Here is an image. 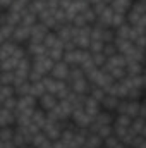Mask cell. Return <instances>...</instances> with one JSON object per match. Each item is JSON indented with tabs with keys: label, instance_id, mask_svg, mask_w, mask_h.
<instances>
[{
	"label": "cell",
	"instance_id": "cell-1",
	"mask_svg": "<svg viewBox=\"0 0 146 148\" xmlns=\"http://www.w3.org/2000/svg\"><path fill=\"white\" fill-rule=\"evenodd\" d=\"M113 117H115V114H112V112L103 110V109H102V110L95 115V119H93V122L89 124L88 129H89L91 133L98 134L102 140H105L107 136L113 134V127H112Z\"/></svg>",
	"mask_w": 146,
	"mask_h": 148
},
{
	"label": "cell",
	"instance_id": "cell-2",
	"mask_svg": "<svg viewBox=\"0 0 146 148\" xmlns=\"http://www.w3.org/2000/svg\"><path fill=\"white\" fill-rule=\"evenodd\" d=\"M64 126H65V122L57 121V119H53V117H48V115H46V121H45V124H43L41 131H43V133L52 140V141H55V140H59V138H60V134H62V131H64Z\"/></svg>",
	"mask_w": 146,
	"mask_h": 148
},
{
	"label": "cell",
	"instance_id": "cell-3",
	"mask_svg": "<svg viewBox=\"0 0 146 148\" xmlns=\"http://www.w3.org/2000/svg\"><path fill=\"white\" fill-rule=\"evenodd\" d=\"M139 105H141V100H132V98H122L115 114H120V115H127L131 119L138 117L139 115Z\"/></svg>",
	"mask_w": 146,
	"mask_h": 148
},
{
	"label": "cell",
	"instance_id": "cell-4",
	"mask_svg": "<svg viewBox=\"0 0 146 148\" xmlns=\"http://www.w3.org/2000/svg\"><path fill=\"white\" fill-rule=\"evenodd\" d=\"M69 73H71V66L65 60H55L53 66H52L50 76L55 77V79H60V81H67Z\"/></svg>",
	"mask_w": 146,
	"mask_h": 148
},
{
	"label": "cell",
	"instance_id": "cell-5",
	"mask_svg": "<svg viewBox=\"0 0 146 148\" xmlns=\"http://www.w3.org/2000/svg\"><path fill=\"white\" fill-rule=\"evenodd\" d=\"M57 102H59V98L52 93H43L41 97H38V107L43 109L45 112H50L57 105Z\"/></svg>",
	"mask_w": 146,
	"mask_h": 148
},
{
	"label": "cell",
	"instance_id": "cell-6",
	"mask_svg": "<svg viewBox=\"0 0 146 148\" xmlns=\"http://www.w3.org/2000/svg\"><path fill=\"white\" fill-rule=\"evenodd\" d=\"M120 100H122V98H119V97H115V95H112V93H107V95L103 97V100L100 102V105H102L103 110H108V112H112V114H115L119 103H120Z\"/></svg>",
	"mask_w": 146,
	"mask_h": 148
},
{
	"label": "cell",
	"instance_id": "cell-7",
	"mask_svg": "<svg viewBox=\"0 0 146 148\" xmlns=\"http://www.w3.org/2000/svg\"><path fill=\"white\" fill-rule=\"evenodd\" d=\"M12 97H16V93H14V86H10V84L0 81V105H2L3 102H7L9 98H12Z\"/></svg>",
	"mask_w": 146,
	"mask_h": 148
},
{
	"label": "cell",
	"instance_id": "cell-8",
	"mask_svg": "<svg viewBox=\"0 0 146 148\" xmlns=\"http://www.w3.org/2000/svg\"><path fill=\"white\" fill-rule=\"evenodd\" d=\"M105 95H107V91H105L103 88H100V86H93V84H91V88H89V91H88V97L95 98L96 102H102Z\"/></svg>",
	"mask_w": 146,
	"mask_h": 148
},
{
	"label": "cell",
	"instance_id": "cell-9",
	"mask_svg": "<svg viewBox=\"0 0 146 148\" xmlns=\"http://www.w3.org/2000/svg\"><path fill=\"white\" fill-rule=\"evenodd\" d=\"M139 117L146 121V100L141 98V105H139Z\"/></svg>",
	"mask_w": 146,
	"mask_h": 148
},
{
	"label": "cell",
	"instance_id": "cell-10",
	"mask_svg": "<svg viewBox=\"0 0 146 148\" xmlns=\"http://www.w3.org/2000/svg\"><path fill=\"white\" fill-rule=\"evenodd\" d=\"M141 136L146 140V124H145V127H143V131H141Z\"/></svg>",
	"mask_w": 146,
	"mask_h": 148
},
{
	"label": "cell",
	"instance_id": "cell-11",
	"mask_svg": "<svg viewBox=\"0 0 146 148\" xmlns=\"http://www.w3.org/2000/svg\"><path fill=\"white\" fill-rule=\"evenodd\" d=\"M143 98L146 100V88H145V93H143Z\"/></svg>",
	"mask_w": 146,
	"mask_h": 148
},
{
	"label": "cell",
	"instance_id": "cell-12",
	"mask_svg": "<svg viewBox=\"0 0 146 148\" xmlns=\"http://www.w3.org/2000/svg\"><path fill=\"white\" fill-rule=\"evenodd\" d=\"M24 148H35V147L33 145H28V147H24Z\"/></svg>",
	"mask_w": 146,
	"mask_h": 148
}]
</instances>
